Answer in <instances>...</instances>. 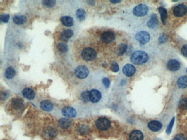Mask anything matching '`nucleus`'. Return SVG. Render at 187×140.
<instances>
[{
    "instance_id": "18",
    "label": "nucleus",
    "mask_w": 187,
    "mask_h": 140,
    "mask_svg": "<svg viewBox=\"0 0 187 140\" xmlns=\"http://www.w3.org/2000/svg\"><path fill=\"white\" fill-rule=\"evenodd\" d=\"M143 134L139 130H134L131 132L129 136L130 140H143Z\"/></svg>"
},
{
    "instance_id": "15",
    "label": "nucleus",
    "mask_w": 187,
    "mask_h": 140,
    "mask_svg": "<svg viewBox=\"0 0 187 140\" xmlns=\"http://www.w3.org/2000/svg\"><path fill=\"white\" fill-rule=\"evenodd\" d=\"M40 106L42 110L48 112L52 111L53 109V104L49 100H45V101H41Z\"/></svg>"
},
{
    "instance_id": "13",
    "label": "nucleus",
    "mask_w": 187,
    "mask_h": 140,
    "mask_svg": "<svg viewBox=\"0 0 187 140\" xmlns=\"http://www.w3.org/2000/svg\"><path fill=\"white\" fill-rule=\"evenodd\" d=\"M167 66L169 70H170V71L175 72V71H177L179 69L180 66V64L178 60L172 59L170 60L167 63Z\"/></svg>"
},
{
    "instance_id": "30",
    "label": "nucleus",
    "mask_w": 187,
    "mask_h": 140,
    "mask_svg": "<svg viewBox=\"0 0 187 140\" xmlns=\"http://www.w3.org/2000/svg\"><path fill=\"white\" fill-rule=\"evenodd\" d=\"M57 49L61 52H62V53H66L68 50V47L67 45L65 43H63V42L59 43L57 45Z\"/></svg>"
},
{
    "instance_id": "42",
    "label": "nucleus",
    "mask_w": 187,
    "mask_h": 140,
    "mask_svg": "<svg viewBox=\"0 0 187 140\" xmlns=\"http://www.w3.org/2000/svg\"><path fill=\"white\" fill-rule=\"evenodd\" d=\"M111 2H112L113 3H119L121 2V1H110Z\"/></svg>"
},
{
    "instance_id": "37",
    "label": "nucleus",
    "mask_w": 187,
    "mask_h": 140,
    "mask_svg": "<svg viewBox=\"0 0 187 140\" xmlns=\"http://www.w3.org/2000/svg\"><path fill=\"white\" fill-rule=\"evenodd\" d=\"M173 140H187V137L182 134H179L175 136Z\"/></svg>"
},
{
    "instance_id": "36",
    "label": "nucleus",
    "mask_w": 187,
    "mask_h": 140,
    "mask_svg": "<svg viewBox=\"0 0 187 140\" xmlns=\"http://www.w3.org/2000/svg\"><path fill=\"white\" fill-rule=\"evenodd\" d=\"M10 19V15L8 14H2L1 15V20L4 23H8Z\"/></svg>"
},
{
    "instance_id": "28",
    "label": "nucleus",
    "mask_w": 187,
    "mask_h": 140,
    "mask_svg": "<svg viewBox=\"0 0 187 140\" xmlns=\"http://www.w3.org/2000/svg\"><path fill=\"white\" fill-rule=\"evenodd\" d=\"M76 17L80 21H83V20H84L85 19L86 13L83 9L79 8V9L76 10Z\"/></svg>"
},
{
    "instance_id": "40",
    "label": "nucleus",
    "mask_w": 187,
    "mask_h": 140,
    "mask_svg": "<svg viewBox=\"0 0 187 140\" xmlns=\"http://www.w3.org/2000/svg\"><path fill=\"white\" fill-rule=\"evenodd\" d=\"M159 41L161 42V43H164L166 42L167 41V37L166 36L164 35H162L159 38Z\"/></svg>"
},
{
    "instance_id": "33",
    "label": "nucleus",
    "mask_w": 187,
    "mask_h": 140,
    "mask_svg": "<svg viewBox=\"0 0 187 140\" xmlns=\"http://www.w3.org/2000/svg\"><path fill=\"white\" fill-rule=\"evenodd\" d=\"M42 4L44 6L48 8H52L56 4V1L53 0H47L42 1Z\"/></svg>"
},
{
    "instance_id": "7",
    "label": "nucleus",
    "mask_w": 187,
    "mask_h": 140,
    "mask_svg": "<svg viewBox=\"0 0 187 140\" xmlns=\"http://www.w3.org/2000/svg\"><path fill=\"white\" fill-rule=\"evenodd\" d=\"M115 34L111 31H107L102 33L100 37L101 40L106 43H109L115 40Z\"/></svg>"
},
{
    "instance_id": "26",
    "label": "nucleus",
    "mask_w": 187,
    "mask_h": 140,
    "mask_svg": "<svg viewBox=\"0 0 187 140\" xmlns=\"http://www.w3.org/2000/svg\"><path fill=\"white\" fill-rule=\"evenodd\" d=\"M159 12L161 14V18L162 20L163 24L164 25L166 24V19H167V13L166 10L164 8H163L162 7H160L158 8Z\"/></svg>"
},
{
    "instance_id": "11",
    "label": "nucleus",
    "mask_w": 187,
    "mask_h": 140,
    "mask_svg": "<svg viewBox=\"0 0 187 140\" xmlns=\"http://www.w3.org/2000/svg\"><path fill=\"white\" fill-rule=\"evenodd\" d=\"M63 116L67 118H74L76 116V111L73 107H66L62 109Z\"/></svg>"
},
{
    "instance_id": "38",
    "label": "nucleus",
    "mask_w": 187,
    "mask_h": 140,
    "mask_svg": "<svg viewBox=\"0 0 187 140\" xmlns=\"http://www.w3.org/2000/svg\"><path fill=\"white\" fill-rule=\"evenodd\" d=\"M102 83L104 84V86L106 87V88H109L110 87V82L109 81V79L107 78H104L102 79Z\"/></svg>"
},
{
    "instance_id": "39",
    "label": "nucleus",
    "mask_w": 187,
    "mask_h": 140,
    "mask_svg": "<svg viewBox=\"0 0 187 140\" xmlns=\"http://www.w3.org/2000/svg\"><path fill=\"white\" fill-rule=\"evenodd\" d=\"M181 52L182 54L185 57L187 58V45H185L182 47L181 49Z\"/></svg>"
},
{
    "instance_id": "43",
    "label": "nucleus",
    "mask_w": 187,
    "mask_h": 140,
    "mask_svg": "<svg viewBox=\"0 0 187 140\" xmlns=\"http://www.w3.org/2000/svg\"></svg>"
},
{
    "instance_id": "41",
    "label": "nucleus",
    "mask_w": 187,
    "mask_h": 140,
    "mask_svg": "<svg viewBox=\"0 0 187 140\" xmlns=\"http://www.w3.org/2000/svg\"><path fill=\"white\" fill-rule=\"evenodd\" d=\"M7 97H8V95H7V93L3 92L1 93V98L2 100L6 99Z\"/></svg>"
},
{
    "instance_id": "20",
    "label": "nucleus",
    "mask_w": 187,
    "mask_h": 140,
    "mask_svg": "<svg viewBox=\"0 0 187 140\" xmlns=\"http://www.w3.org/2000/svg\"><path fill=\"white\" fill-rule=\"evenodd\" d=\"M158 24V20L155 14L152 15L149 21L147 23V25L150 28H155Z\"/></svg>"
},
{
    "instance_id": "32",
    "label": "nucleus",
    "mask_w": 187,
    "mask_h": 140,
    "mask_svg": "<svg viewBox=\"0 0 187 140\" xmlns=\"http://www.w3.org/2000/svg\"><path fill=\"white\" fill-rule=\"evenodd\" d=\"M180 109L183 110H187V98H184L180 100L179 102Z\"/></svg>"
},
{
    "instance_id": "17",
    "label": "nucleus",
    "mask_w": 187,
    "mask_h": 140,
    "mask_svg": "<svg viewBox=\"0 0 187 140\" xmlns=\"http://www.w3.org/2000/svg\"><path fill=\"white\" fill-rule=\"evenodd\" d=\"M73 31L71 29H66L64 31L60 36V38L63 41H68L73 36Z\"/></svg>"
},
{
    "instance_id": "35",
    "label": "nucleus",
    "mask_w": 187,
    "mask_h": 140,
    "mask_svg": "<svg viewBox=\"0 0 187 140\" xmlns=\"http://www.w3.org/2000/svg\"><path fill=\"white\" fill-rule=\"evenodd\" d=\"M111 69L114 73H117L119 71V65L117 64V63H116V62L112 63L111 65Z\"/></svg>"
},
{
    "instance_id": "4",
    "label": "nucleus",
    "mask_w": 187,
    "mask_h": 140,
    "mask_svg": "<svg viewBox=\"0 0 187 140\" xmlns=\"http://www.w3.org/2000/svg\"><path fill=\"white\" fill-rule=\"evenodd\" d=\"M75 74L78 78L84 79L88 77L89 74V70L87 66L80 65L76 68L75 70Z\"/></svg>"
},
{
    "instance_id": "29",
    "label": "nucleus",
    "mask_w": 187,
    "mask_h": 140,
    "mask_svg": "<svg viewBox=\"0 0 187 140\" xmlns=\"http://www.w3.org/2000/svg\"><path fill=\"white\" fill-rule=\"evenodd\" d=\"M127 49V46L125 43H121L118 47L117 49V54L119 56L123 55Z\"/></svg>"
},
{
    "instance_id": "1",
    "label": "nucleus",
    "mask_w": 187,
    "mask_h": 140,
    "mask_svg": "<svg viewBox=\"0 0 187 140\" xmlns=\"http://www.w3.org/2000/svg\"><path fill=\"white\" fill-rule=\"evenodd\" d=\"M149 59V56L147 53L143 51H136L134 52L131 56L130 60L132 63L135 65H142Z\"/></svg>"
},
{
    "instance_id": "27",
    "label": "nucleus",
    "mask_w": 187,
    "mask_h": 140,
    "mask_svg": "<svg viewBox=\"0 0 187 140\" xmlns=\"http://www.w3.org/2000/svg\"><path fill=\"white\" fill-rule=\"evenodd\" d=\"M78 132L81 135H86L89 133V128L85 125H80L78 127Z\"/></svg>"
},
{
    "instance_id": "5",
    "label": "nucleus",
    "mask_w": 187,
    "mask_h": 140,
    "mask_svg": "<svg viewBox=\"0 0 187 140\" xmlns=\"http://www.w3.org/2000/svg\"><path fill=\"white\" fill-rule=\"evenodd\" d=\"M148 8L145 5H138L133 10V14L136 17H143L148 13Z\"/></svg>"
},
{
    "instance_id": "14",
    "label": "nucleus",
    "mask_w": 187,
    "mask_h": 140,
    "mask_svg": "<svg viewBox=\"0 0 187 140\" xmlns=\"http://www.w3.org/2000/svg\"><path fill=\"white\" fill-rule=\"evenodd\" d=\"M162 127V123L157 120H153L149 122L148 124V128L152 131L154 132H157L159 131Z\"/></svg>"
},
{
    "instance_id": "25",
    "label": "nucleus",
    "mask_w": 187,
    "mask_h": 140,
    "mask_svg": "<svg viewBox=\"0 0 187 140\" xmlns=\"http://www.w3.org/2000/svg\"><path fill=\"white\" fill-rule=\"evenodd\" d=\"M15 75H16V71L13 68L8 67L6 69L5 73V77L6 78L10 79L14 78Z\"/></svg>"
},
{
    "instance_id": "10",
    "label": "nucleus",
    "mask_w": 187,
    "mask_h": 140,
    "mask_svg": "<svg viewBox=\"0 0 187 140\" xmlns=\"http://www.w3.org/2000/svg\"><path fill=\"white\" fill-rule=\"evenodd\" d=\"M101 99V93L99 91L93 89L90 91V100L92 103H97Z\"/></svg>"
},
{
    "instance_id": "2",
    "label": "nucleus",
    "mask_w": 187,
    "mask_h": 140,
    "mask_svg": "<svg viewBox=\"0 0 187 140\" xmlns=\"http://www.w3.org/2000/svg\"><path fill=\"white\" fill-rule=\"evenodd\" d=\"M96 51L91 47L85 48L81 52V57L86 61H92L96 59Z\"/></svg>"
},
{
    "instance_id": "9",
    "label": "nucleus",
    "mask_w": 187,
    "mask_h": 140,
    "mask_svg": "<svg viewBox=\"0 0 187 140\" xmlns=\"http://www.w3.org/2000/svg\"><path fill=\"white\" fill-rule=\"evenodd\" d=\"M11 106L17 110H21L25 107L24 100L19 98H15L11 101Z\"/></svg>"
},
{
    "instance_id": "16",
    "label": "nucleus",
    "mask_w": 187,
    "mask_h": 140,
    "mask_svg": "<svg viewBox=\"0 0 187 140\" xmlns=\"http://www.w3.org/2000/svg\"><path fill=\"white\" fill-rule=\"evenodd\" d=\"M44 134L45 135L46 137L48 139H52L54 138L57 134V131L56 128L52 127H49L46 128L44 132Z\"/></svg>"
},
{
    "instance_id": "22",
    "label": "nucleus",
    "mask_w": 187,
    "mask_h": 140,
    "mask_svg": "<svg viewBox=\"0 0 187 140\" xmlns=\"http://www.w3.org/2000/svg\"><path fill=\"white\" fill-rule=\"evenodd\" d=\"M71 124V121L66 118H62L59 120L58 125L62 129H67L70 127Z\"/></svg>"
},
{
    "instance_id": "21",
    "label": "nucleus",
    "mask_w": 187,
    "mask_h": 140,
    "mask_svg": "<svg viewBox=\"0 0 187 140\" xmlns=\"http://www.w3.org/2000/svg\"><path fill=\"white\" fill-rule=\"evenodd\" d=\"M61 22L62 24L66 26H72L73 24V19L71 17L68 16H64L61 18Z\"/></svg>"
},
{
    "instance_id": "23",
    "label": "nucleus",
    "mask_w": 187,
    "mask_h": 140,
    "mask_svg": "<svg viewBox=\"0 0 187 140\" xmlns=\"http://www.w3.org/2000/svg\"><path fill=\"white\" fill-rule=\"evenodd\" d=\"M177 84L180 88H186L187 87V77L186 76H181L179 78Z\"/></svg>"
},
{
    "instance_id": "34",
    "label": "nucleus",
    "mask_w": 187,
    "mask_h": 140,
    "mask_svg": "<svg viewBox=\"0 0 187 140\" xmlns=\"http://www.w3.org/2000/svg\"><path fill=\"white\" fill-rule=\"evenodd\" d=\"M174 121H175V117H174L172 119L171 122L170 123V124H169V125L167 127V129H166L167 134H170L171 133V131H172V127H173V125H174Z\"/></svg>"
},
{
    "instance_id": "3",
    "label": "nucleus",
    "mask_w": 187,
    "mask_h": 140,
    "mask_svg": "<svg viewBox=\"0 0 187 140\" xmlns=\"http://www.w3.org/2000/svg\"><path fill=\"white\" fill-rule=\"evenodd\" d=\"M96 125L98 130L101 131H105L110 128L111 122L106 118H101L97 120Z\"/></svg>"
},
{
    "instance_id": "12",
    "label": "nucleus",
    "mask_w": 187,
    "mask_h": 140,
    "mask_svg": "<svg viewBox=\"0 0 187 140\" xmlns=\"http://www.w3.org/2000/svg\"><path fill=\"white\" fill-rule=\"evenodd\" d=\"M123 73L127 77H131L136 72V68L131 64H127L123 68Z\"/></svg>"
},
{
    "instance_id": "19",
    "label": "nucleus",
    "mask_w": 187,
    "mask_h": 140,
    "mask_svg": "<svg viewBox=\"0 0 187 140\" xmlns=\"http://www.w3.org/2000/svg\"><path fill=\"white\" fill-rule=\"evenodd\" d=\"M22 95L24 98L28 100H33L35 96L34 91L30 88H25L22 91Z\"/></svg>"
},
{
    "instance_id": "6",
    "label": "nucleus",
    "mask_w": 187,
    "mask_h": 140,
    "mask_svg": "<svg viewBox=\"0 0 187 140\" xmlns=\"http://www.w3.org/2000/svg\"><path fill=\"white\" fill-rule=\"evenodd\" d=\"M136 40L139 42L141 44L144 45L149 41L150 39V36L149 34L147 32L141 31L136 34Z\"/></svg>"
},
{
    "instance_id": "8",
    "label": "nucleus",
    "mask_w": 187,
    "mask_h": 140,
    "mask_svg": "<svg viewBox=\"0 0 187 140\" xmlns=\"http://www.w3.org/2000/svg\"><path fill=\"white\" fill-rule=\"evenodd\" d=\"M174 14L177 17H181L186 15L187 13V7L183 4L176 6L174 9Z\"/></svg>"
},
{
    "instance_id": "31",
    "label": "nucleus",
    "mask_w": 187,
    "mask_h": 140,
    "mask_svg": "<svg viewBox=\"0 0 187 140\" xmlns=\"http://www.w3.org/2000/svg\"><path fill=\"white\" fill-rule=\"evenodd\" d=\"M81 100L84 102H88L90 100V91H83L81 94Z\"/></svg>"
},
{
    "instance_id": "24",
    "label": "nucleus",
    "mask_w": 187,
    "mask_h": 140,
    "mask_svg": "<svg viewBox=\"0 0 187 140\" xmlns=\"http://www.w3.org/2000/svg\"><path fill=\"white\" fill-rule=\"evenodd\" d=\"M13 22L17 25H23L25 24L27 21V18L23 15L14 16L13 17Z\"/></svg>"
}]
</instances>
